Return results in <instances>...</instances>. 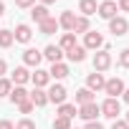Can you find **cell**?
Instances as JSON below:
<instances>
[{
	"label": "cell",
	"instance_id": "cell-1",
	"mask_svg": "<svg viewBox=\"0 0 129 129\" xmlns=\"http://www.w3.org/2000/svg\"><path fill=\"white\" fill-rule=\"evenodd\" d=\"M121 114V104H119V99H106L104 104H101V116H106V119H114L116 121V116Z\"/></svg>",
	"mask_w": 129,
	"mask_h": 129
},
{
	"label": "cell",
	"instance_id": "cell-2",
	"mask_svg": "<svg viewBox=\"0 0 129 129\" xmlns=\"http://www.w3.org/2000/svg\"><path fill=\"white\" fill-rule=\"evenodd\" d=\"M101 114V106L96 104V101H91V104H84L81 109H79V114L76 116H81L84 121H96V116Z\"/></svg>",
	"mask_w": 129,
	"mask_h": 129
},
{
	"label": "cell",
	"instance_id": "cell-3",
	"mask_svg": "<svg viewBox=\"0 0 129 129\" xmlns=\"http://www.w3.org/2000/svg\"><path fill=\"white\" fill-rule=\"evenodd\" d=\"M104 91L109 94V99H116L119 94H124V81L121 79H109L104 84Z\"/></svg>",
	"mask_w": 129,
	"mask_h": 129
},
{
	"label": "cell",
	"instance_id": "cell-4",
	"mask_svg": "<svg viewBox=\"0 0 129 129\" xmlns=\"http://www.w3.org/2000/svg\"><path fill=\"white\" fill-rule=\"evenodd\" d=\"M111 66V56H109V51H99L96 56H94V71H106Z\"/></svg>",
	"mask_w": 129,
	"mask_h": 129
},
{
	"label": "cell",
	"instance_id": "cell-5",
	"mask_svg": "<svg viewBox=\"0 0 129 129\" xmlns=\"http://www.w3.org/2000/svg\"><path fill=\"white\" fill-rule=\"evenodd\" d=\"M109 30H111L114 36H126L129 23H126L124 18H119V15H116V18H111V20H109Z\"/></svg>",
	"mask_w": 129,
	"mask_h": 129
},
{
	"label": "cell",
	"instance_id": "cell-6",
	"mask_svg": "<svg viewBox=\"0 0 129 129\" xmlns=\"http://www.w3.org/2000/svg\"><path fill=\"white\" fill-rule=\"evenodd\" d=\"M104 46V38H101V33H96V30H89L86 33V38H84V48H91V51H96V48H101Z\"/></svg>",
	"mask_w": 129,
	"mask_h": 129
},
{
	"label": "cell",
	"instance_id": "cell-7",
	"mask_svg": "<svg viewBox=\"0 0 129 129\" xmlns=\"http://www.w3.org/2000/svg\"><path fill=\"white\" fill-rule=\"evenodd\" d=\"M104 84H106V81H104V76H101L99 71L89 74V79H86V89H89V91H101Z\"/></svg>",
	"mask_w": 129,
	"mask_h": 129
},
{
	"label": "cell",
	"instance_id": "cell-8",
	"mask_svg": "<svg viewBox=\"0 0 129 129\" xmlns=\"http://www.w3.org/2000/svg\"><path fill=\"white\" fill-rule=\"evenodd\" d=\"M48 101H53V104H63V101H66V89H63L61 84L51 86V91H48Z\"/></svg>",
	"mask_w": 129,
	"mask_h": 129
},
{
	"label": "cell",
	"instance_id": "cell-9",
	"mask_svg": "<svg viewBox=\"0 0 129 129\" xmlns=\"http://www.w3.org/2000/svg\"><path fill=\"white\" fill-rule=\"evenodd\" d=\"M99 15L106 18V20L116 18V3H114V0H106V3H101V5H99Z\"/></svg>",
	"mask_w": 129,
	"mask_h": 129
},
{
	"label": "cell",
	"instance_id": "cell-10",
	"mask_svg": "<svg viewBox=\"0 0 129 129\" xmlns=\"http://www.w3.org/2000/svg\"><path fill=\"white\" fill-rule=\"evenodd\" d=\"M41 58H43V53H41V51H36V48H28V51L23 53V61H25V66H36V69H38Z\"/></svg>",
	"mask_w": 129,
	"mask_h": 129
},
{
	"label": "cell",
	"instance_id": "cell-11",
	"mask_svg": "<svg viewBox=\"0 0 129 129\" xmlns=\"http://www.w3.org/2000/svg\"><path fill=\"white\" fill-rule=\"evenodd\" d=\"M38 28H41L43 36H53V33L58 30V20H56V18H46L43 23H38Z\"/></svg>",
	"mask_w": 129,
	"mask_h": 129
},
{
	"label": "cell",
	"instance_id": "cell-12",
	"mask_svg": "<svg viewBox=\"0 0 129 129\" xmlns=\"http://www.w3.org/2000/svg\"><path fill=\"white\" fill-rule=\"evenodd\" d=\"M30 36H33L30 25H18V28H15V33H13V38H15L18 43H28V41H30Z\"/></svg>",
	"mask_w": 129,
	"mask_h": 129
},
{
	"label": "cell",
	"instance_id": "cell-13",
	"mask_svg": "<svg viewBox=\"0 0 129 129\" xmlns=\"http://www.w3.org/2000/svg\"><path fill=\"white\" fill-rule=\"evenodd\" d=\"M28 99H30V104H33V106H43V104H48V94H46L43 89L30 91V94H28Z\"/></svg>",
	"mask_w": 129,
	"mask_h": 129
},
{
	"label": "cell",
	"instance_id": "cell-14",
	"mask_svg": "<svg viewBox=\"0 0 129 129\" xmlns=\"http://www.w3.org/2000/svg\"><path fill=\"white\" fill-rule=\"evenodd\" d=\"M48 76L51 79H66L69 76V66H66V63H53L51 71H48Z\"/></svg>",
	"mask_w": 129,
	"mask_h": 129
},
{
	"label": "cell",
	"instance_id": "cell-15",
	"mask_svg": "<svg viewBox=\"0 0 129 129\" xmlns=\"http://www.w3.org/2000/svg\"><path fill=\"white\" fill-rule=\"evenodd\" d=\"M30 18H33L36 23H43V20L51 18V15H48V8H46V5H33V8H30Z\"/></svg>",
	"mask_w": 129,
	"mask_h": 129
},
{
	"label": "cell",
	"instance_id": "cell-16",
	"mask_svg": "<svg viewBox=\"0 0 129 129\" xmlns=\"http://www.w3.org/2000/svg\"><path fill=\"white\" fill-rule=\"evenodd\" d=\"M43 56H46L51 63H61V58H63V51H61L58 46H48V48L43 51Z\"/></svg>",
	"mask_w": 129,
	"mask_h": 129
},
{
	"label": "cell",
	"instance_id": "cell-17",
	"mask_svg": "<svg viewBox=\"0 0 129 129\" xmlns=\"http://www.w3.org/2000/svg\"><path fill=\"white\" fill-rule=\"evenodd\" d=\"M66 56H69V61H74V63H81V61L86 58V48H84V46H74L71 51H66Z\"/></svg>",
	"mask_w": 129,
	"mask_h": 129
},
{
	"label": "cell",
	"instance_id": "cell-18",
	"mask_svg": "<svg viewBox=\"0 0 129 129\" xmlns=\"http://www.w3.org/2000/svg\"><path fill=\"white\" fill-rule=\"evenodd\" d=\"M28 79H30V74H28V69H25V66H18V69L13 71V84L23 86V84H25Z\"/></svg>",
	"mask_w": 129,
	"mask_h": 129
},
{
	"label": "cell",
	"instance_id": "cell-19",
	"mask_svg": "<svg viewBox=\"0 0 129 129\" xmlns=\"http://www.w3.org/2000/svg\"><path fill=\"white\" fill-rule=\"evenodd\" d=\"M71 33H74V36H76V33H89V18L79 15V18L74 20V28H71Z\"/></svg>",
	"mask_w": 129,
	"mask_h": 129
},
{
	"label": "cell",
	"instance_id": "cell-20",
	"mask_svg": "<svg viewBox=\"0 0 129 129\" xmlns=\"http://www.w3.org/2000/svg\"><path fill=\"white\" fill-rule=\"evenodd\" d=\"M30 79H33L36 89H43V86L48 84V79H51V76H48V71H41V69H36V74H33Z\"/></svg>",
	"mask_w": 129,
	"mask_h": 129
},
{
	"label": "cell",
	"instance_id": "cell-21",
	"mask_svg": "<svg viewBox=\"0 0 129 129\" xmlns=\"http://www.w3.org/2000/svg\"><path fill=\"white\" fill-rule=\"evenodd\" d=\"M10 101H13V104H23V101H28V91H25L23 86H15V89L10 91Z\"/></svg>",
	"mask_w": 129,
	"mask_h": 129
},
{
	"label": "cell",
	"instance_id": "cell-22",
	"mask_svg": "<svg viewBox=\"0 0 129 129\" xmlns=\"http://www.w3.org/2000/svg\"><path fill=\"white\" fill-rule=\"evenodd\" d=\"M74 20H76V15H74L71 10H66V13H61L58 25H61V28H66V30H71V28H74Z\"/></svg>",
	"mask_w": 129,
	"mask_h": 129
},
{
	"label": "cell",
	"instance_id": "cell-23",
	"mask_svg": "<svg viewBox=\"0 0 129 129\" xmlns=\"http://www.w3.org/2000/svg\"><path fill=\"white\" fill-rule=\"evenodd\" d=\"M81 13H84V18H89V15H94L96 10H99V5H96V0H81Z\"/></svg>",
	"mask_w": 129,
	"mask_h": 129
},
{
	"label": "cell",
	"instance_id": "cell-24",
	"mask_svg": "<svg viewBox=\"0 0 129 129\" xmlns=\"http://www.w3.org/2000/svg\"><path fill=\"white\" fill-rule=\"evenodd\" d=\"M76 101L84 106V104H91L94 101V91H89V89H79L76 91Z\"/></svg>",
	"mask_w": 129,
	"mask_h": 129
},
{
	"label": "cell",
	"instance_id": "cell-25",
	"mask_svg": "<svg viewBox=\"0 0 129 129\" xmlns=\"http://www.w3.org/2000/svg\"><path fill=\"white\" fill-rule=\"evenodd\" d=\"M74 46H76V36H74V33H63V38H61V46H58V48H61V51H71Z\"/></svg>",
	"mask_w": 129,
	"mask_h": 129
},
{
	"label": "cell",
	"instance_id": "cell-26",
	"mask_svg": "<svg viewBox=\"0 0 129 129\" xmlns=\"http://www.w3.org/2000/svg\"><path fill=\"white\" fill-rule=\"evenodd\" d=\"M58 116H66V119L76 116V104H61L58 106Z\"/></svg>",
	"mask_w": 129,
	"mask_h": 129
},
{
	"label": "cell",
	"instance_id": "cell-27",
	"mask_svg": "<svg viewBox=\"0 0 129 129\" xmlns=\"http://www.w3.org/2000/svg\"><path fill=\"white\" fill-rule=\"evenodd\" d=\"M13 33L10 30H0V48H8V46H13Z\"/></svg>",
	"mask_w": 129,
	"mask_h": 129
},
{
	"label": "cell",
	"instance_id": "cell-28",
	"mask_svg": "<svg viewBox=\"0 0 129 129\" xmlns=\"http://www.w3.org/2000/svg\"><path fill=\"white\" fill-rule=\"evenodd\" d=\"M53 129H71V119H66V116H56V119H53Z\"/></svg>",
	"mask_w": 129,
	"mask_h": 129
},
{
	"label": "cell",
	"instance_id": "cell-29",
	"mask_svg": "<svg viewBox=\"0 0 129 129\" xmlns=\"http://www.w3.org/2000/svg\"><path fill=\"white\" fill-rule=\"evenodd\" d=\"M10 91H13V81L0 79V96H10Z\"/></svg>",
	"mask_w": 129,
	"mask_h": 129
},
{
	"label": "cell",
	"instance_id": "cell-30",
	"mask_svg": "<svg viewBox=\"0 0 129 129\" xmlns=\"http://www.w3.org/2000/svg\"><path fill=\"white\" fill-rule=\"evenodd\" d=\"M15 129H36V124H33L30 119H20V121L15 124Z\"/></svg>",
	"mask_w": 129,
	"mask_h": 129
},
{
	"label": "cell",
	"instance_id": "cell-31",
	"mask_svg": "<svg viewBox=\"0 0 129 129\" xmlns=\"http://www.w3.org/2000/svg\"><path fill=\"white\" fill-rule=\"evenodd\" d=\"M119 63H121V66H124V69H129V48L119 53Z\"/></svg>",
	"mask_w": 129,
	"mask_h": 129
},
{
	"label": "cell",
	"instance_id": "cell-32",
	"mask_svg": "<svg viewBox=\"0 0 129 129\" xmlns=\"http://www.w3.org/2000/svg\"><path fill=\"white\" fill-rule=\"evenodd\" d=\"M18 109H20V114H30V111H33V104H30V99H28V101H23V104H18Z\"/></svg>",
	"mask_w": 129,
	"mask_h": 129
},
{
	"label": "cell",
	"instance_id": "cell-33",
	"mask_svg": "<svg viewBox=\"0 0 129 129\" xmlns=\"http://www.w3.org/2000/svg\"><path fill=\"white\" fill-rule=\"evenodd\" d=\"M33 3H36V0H15V5H18V8H30Z\"/></svg>",
	"mask_w": 129,
	"mask_h": 129
},
{
	"label": "cell",
	"instance_id": "cell-34",
	"mask_svg": "<svg viewBox=\"0 0 129 129\" xmlns=\"http://www.w3.org/2000/svg\"><path fill=\"white\" fill-rule=\"evenodd\" d=\"M111 129H129V124H126V121H114Z\"/></svg>",
	"mask_w": 129,
	"mask_h": 129
},
{
	"label": "cell",
	"instance_id": "cell-35",
	"mask_svg": "<svg viewBox=\"0 0 129 129\" xmlns=\"http://www.w3.org/2000/svg\"><path fill=\"white\" fill-rule=\"evenodd\" d=\"M119 8H121L124 13H129V0H119Z\"/></svg>",
	"mask_w": 129,
	"mask_h": 129
},
{
	"label": "cell",
	"instance_id": "cell-36",
	"mask_svg": "<svg viewBox=\"0 0 129 129\" xmlns=\"http://www.w3.org/2000/svg\"><path fill=\"white\" fill-rule=\"evenodd\" d=\"M86 129H104V126H101L99 121H89V124H86Z\"/></svg>",
	"mask_w": 129,
	"mask_h": 129
},
{
	"label": "cell",
	"instance_id": "cell-37",
	"mask_svg": "<svg viewBox=\"0 0 129 129\" xmlns=\"http://www.w3.org/2000/svg\"><path fill=\"white\" fill-rule=\"evenodd\" d=\"M0 129H15V126H13L10 121H0Z\"/></svg>",
	"mask_w": 129,
	"mask_h": 129
},
{
	"label": "cell",
	"instance_id": "cell-38",
	"mask_svg": "<svg viewBox=\"0 0 129 129\" xmlns=\"http://www.w3.org/2000/svg\"><path fill=\"white\" fill-rule=\"evenodd\" d=\"M3 74H5V61L0 58V76H3Z\"/></svg>",
	"mask_w": 129,
	"mask_h": 129
},
{
	"label": "cell",
	"instance_id": "cell-39",
	"mask_svg": "<svg viewBox=\"0 0 129 129\" xmlns=\"http://www.w3.org/2000/svg\"><path fill=\"white\" fill-rule=\"evenodd\" d=\"M124 101H126V104H129V89H126V91H124Z\"/></svg>",
	"mask_w": 129,
	"mask_h": 129
},
{
	"label": "cell",
	"instance_id": "cell-40",
	"mask_svg": "<svg viewBox=\"0 0 129 129\" xmlns=\"http://www.w3.org/2000/svg\"><path fill=\"white\" fill-rule=\"evenodd\" d=\"M41 3H43V5H51V3H56V0H41Z\"/></svg>",
	"mask_w": 129,
	"mask_h": 129
},
{
	"label": "cell",
	"instance_id": "cell-41",
	"mask_svg": "<svg viewBox=\"0 0 129 129\" xmlns=\"http://www.w3.org/2000/svg\"><path fill=\"white\" fill-rule=\"evenodd\" d=\"M3 13H5V5H3V3H0V15H3Z\"/></svg>",
	"mask_w": 129,
	"mask_h": 129
},
{
	"label": "cell",
	"instance_id": "cell-42",
	"mask_svg": "<svg viewBox=\"0 0 129 129\" xmlns=\"http://www.w3.org/2000/svg\"><path fill=\"white\" fill-rule=\"evenodd\" d=\"M126 124H129V114H126Z\"/></svg>",
	"mask_w": 129,
	"mask_h": 129
}]
</instances>
